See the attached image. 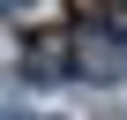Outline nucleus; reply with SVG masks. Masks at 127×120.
Here are the masks:
<instances>
[{"mask_svg":"<svg viewBox=\"0 0 127 120\" xmlns=\"http://www.w3.org/2000/svg\"><path fill=\"white\" fill-rule=\"evenodd\" d=\"M67 83H82V53H75V30L15 38V90H67Z\"/></svg>","mask_w":127,"mask_h":120,"instance_id":"obj_1","label":"nucleus"},{"mask_svg":"<svg viewBox=\"0 0 127 120\" xmlns=\"http://www.w3.org/2000/svg\"><path fill=\"white\" fill-rule=\"evenodd\" d=\"M0 15H8L15 38H45V30H75V0H0Z\"/></svg>","mask_w":127,"mask_h":120,"instance_id":"obj_2","label":"nucleus"},{"mask_svg":"<svg viewBox=\"0 0 127 120\" xmlns=\"http://www.w3.org/2000/svg\"><path fill=\"white\" fill-rule=\"evenodd\" d=\"M0 120H37V113H23V105H8V113H0Z\"/></svg>","mask_w":127,"mask_h":120,"instance_id":"obj_3","label":"nucleus"}]
</instances>
